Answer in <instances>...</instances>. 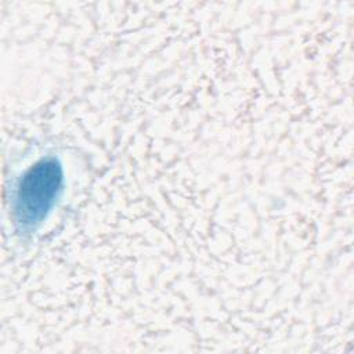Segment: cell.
<instances>
[{"instance_id":"6da1fadb","label":"cell","mask_w":354,"mask_h":354,"mask_svg":"<svg viewBox=\"0 0 354 354\" xmlns=\"http://www.w3.org/2000/svg\"><path fill=\"white\" fill-rule=\"evenodd\" d=\"M62 184V169L50 158L37 162L22 178L15 212L22 227H35L51 209Z\"/></svg>"}]
</instances>
